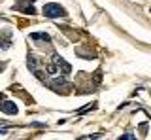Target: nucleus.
<instances>
[{"instance_id":"obj_1","label":"nucleus","mask_w":151,"mask_h":140,"mask_svg":"<svg viewBox=\"0 0 151 140\" xmlns=\"http://www.w3.org/2000/svg\"><path fill=\"white\" fill-rule=\"evenodd\" d=\"M42 12H44V15L47 17V19H57V17H66V15H68L64 8L60 6V4H55V2L45 4Z\"/></svg>"},{"instance_id":"obj_2","label":"nucleus","mask_w":151,"mask_h":140,"mask_svg":"<svg viewBox=\"0 0 151 140\" xmlns=\"http://www.w3.org/2000/svg\"><path fill=\"white\" fill-rule=\"evenodd\" d=\"M47 87L53 89L55 93H68L72 89V85L66 82V76H53V80L47 82Z\"/></svg>"},{"instance_id":"obj_3","label":"nucleus","mask_w":151,"mask_h":140,"mask_svg":"<svg viewBox=\"0 0 151 140\" xmlns=\"http://www.w3.org/2000/svg\"><path fill=\"white\" fill-rule=\"evenodd\" d=\"M53 63L59 64V70H60V74H63V76H68V74L72 72V66H70V64L66 63V61H64L63 57H60V55L53 53Z\"/></svg>"},{"instance_id":"obj_4","label":"nucleus","mask_w":151,"mask_h":140,"mask_svg":"<svg viewBox=\"0 0 151 140\" xmlns=\"http://www.w3.org/2000/svg\"><path fill=\"white\" fill-rule=\"evenodd\" d=\"M76 55H78V57H81V59H85V61H91V59H94V53L91 51V48H87V45L76 48Z\"/></svg>"},{"instance_id":"obj_5","label":"nucleus","mask_w":151,"mask_h":140,"mask_svg":"<svg viewBox=\"0 0 151 140\" xmlns=\"http://www.w3.org/2000/svg\"><path fill=\"white\" fill-rule=\"evenodd\" d=\"M2 114L15 115V114H17V106H15V102H12V100H4V102H2Z\"/></svg>"},{"instance_id":"obj_6","label":"nucleus","mask_w":151,"mask_h":140,"mask_svg":"<svg viewBox=\"0 0 151 140\" xmlns=\"http://www.w3.org/2000/svg\"><path fill=\"white\" fill-rule=\"evenodd\" d=\"M0 44H2L0 48H2L4 51H6V49H9V45H12V32H9L8 29L2 32V42H0Z\"/></svg>"},{"instance_id":"obj_7","label":"nucleus","mask_w":151,"mask_h":140,"mask_svg":"<svg viewBox=\"0 0 151 140\" xmlns=\"http://www.w3.org/2000/svg\"><path fill=\"white\" fill-rule=\"evenodd\" d=\"M30 40H40V42H51V36L47 32H32L30 34Z\"/></svg>"},{"instance_id":"obj_8","label":"nucleus","mask_w":151,"mask_h":140,"mask_svg":"<svg viewBox=\"0 0 151 140\" xmlns=\"http://www.w3.org/2000/svg\"><path fill=\"white\" fill-rule=\"evenodd\" d=\"M27 66H28V70H30V72H36V70H38V59L34 57V55L28 53V57H27Z\"/></svg>"},{"instance_id":"obj_9","label":"nucleus","mask_w":151,"mask_h":140,"mask_svg":"<svg viewBox=\"0 0 151 140\" xmlns=\"http://www.w3.org/2000/svg\"><path fill=\"white\" fill-rule=\"evenodd\" d=\"M13 8H17V10H21L23 13H27V15H34V13H36V8H34V6H23L21 2H19V4H15Z\"/></svg>"},{"instance_id":"obj_10","label":"nucleus","mask_w":151,"mask_h":140,"mask_svg":"<svg viewBox=\"0 0 151 140\" xmlns=\"http://www.w3.org/2000/svg\"><path fill=\"white\" fill-rule=\"evenodd\" d=\"M100 82H102V72H100V70H96L94 76H93V83H94V85H98Z\"/></svg>"},{"instance_id":"obj_11","label":"nucleus","mask_w":151,"mask_h":140,"mask_svg":"<svg viewBox=\"0 0 151 140\" xmlns=\"http://www.w3.org/2000/svg\"><path fill=\"white\" fill-rule=\"evenodd\" d=\"M132 138H136L132 133H125V134H121V140H132Z\"/></svg>"},{"instance_id":"obj_12","label":"nucleus","mask_w":151,"mask_h":140,"mask_svg":"<svg viewBox=\"0 0 151 140\" xmlns=\"http://www.w3.org/2000/svg\"><path fill=\"white\" fill-rule=\"evenodd\" d=\"M140 131H142V134H145V131H147V123H142L140 125Z\"/></svg>"},{"instance_id":"obj_13","label":"nucleus","mask_w":151,"mask_h":140,"mask_svg":"<svg viewBox=\"0 0 151 140\" xmlns=\"http://www.w3.org/2000/svg\"><path fill=\"white\" fill-rule=\"evenodd\" d=\"M6 133H8V127H6V125H4V127L0 129V136H6Z\"/></svg>"},{"instance_id":"obj_14","label":"nucleus","mask_w":151,"mask_h":140,"mask_svg":"<svg viewBox=\"0 0 151 140\" xmlns=\"http://www.w3.org/2000/svg\"><path fill=\"white\" fill-rule=\"evenodd\" d=\"M32 127H45V123H38V121H34V123H32Z\"/></svg>"},{"instance_id":"obj_15","label":"nucleus","mask_w":151,"mask_h":140,"mask_svg":"<svg viewBox=\"0 0 151 140\" xmlns=\"http://www.w3.org/2000/svg\"><path fill=\"white\" fill-rule=\"evenodd\" d=\"M27 2H36V0H27Z\"/></svg>"},{"instance_id":"obj_16","label":"nucleus","mask_w":151,"mask_h":140,"mask_svg":"<svg viewBox=\"0 0 151 140\" xmlns=\"http://www.w3.org/2000/svg\"><path fill=\"white\" fill-rule=\"evenodd\" d=\"M149 12H151V10H149Z\"/></svg>"}]
</instances>
